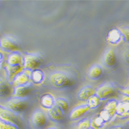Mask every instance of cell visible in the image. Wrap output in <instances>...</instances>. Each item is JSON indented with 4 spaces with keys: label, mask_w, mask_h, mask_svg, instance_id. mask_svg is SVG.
I'll return each mask as SVG.
<instances>
[{
    "label": "cell",
    "mask_w": 129,
    "mask_h": 129,
    "mask_svg": "<svg viewBox=\"0 0 129 129\" xmlns=\"http://www.w3.org/2000/svg\"><path fill=\"white\" fill-rule=\"evenodd\" d=\"M95 93V89L92 86L86 85L82 87L78 91V99L82 102H87V101Z\"/></svg>",
    "instance_id": "obj_13"
},
{
    "label": "cell",
    "mask_w": 129,
    "mask_h": 129,
    "mask_svg": "<svg viewBox=\"0 0 129 129\" xmlns=\"http://www.w3.org/2000/svg\"><path fill=\"white\" fill-rule=\"evenodd\" d=\"M55 98L52 94H44L40 98V105L42 107L49 110L55 105Z\"/></svg>",
    "instance_id": "obj_18"
},
{
    "label": "cell",
    "mask_w": 129,
    "mask_h": 129,
    "mask_svg": "<svg viewBox=\"0 0 129 129\" xmlns=\"http://www.w3.org/2000/svg\"><path fill=\"white\" fill-rule=\"evenodd\" d=\"M91 128V120L88 118H83L81 119L77 124V129Z\"/></svg>",
    "instance_id": "obj_26"
},
{
    "label": "cell",
    "mask_w": 129,
    "mask_h": 129,
    "mask_svg": "<svg viewBox=\"0 0 129 129\" xmlns=\"http://www.w3.org/2000/svg\"><path fill=\"white\" fill-rule=\"evenodd\" d=\"M30 71L23 69L17 74L13 79V85L15 87L26 85L30 82Z\"/></svg>",
    "instance_id": "obj_11"
},
{
    "label": "cell",
    "mask_w": 129,
    "mask_h": 129,
    "mask_svg": "<svg viewBox=\"0 0 129 129\" xmlns=\"http://www.w3.org/2000/svg\"><path fill=\"white\" fill-rule=\"evenodd\" d=\"M82 129H92L91 128H82Z\"/></svg>",
    "instance_id": "obj_34"
},
{
    "label": "cell",
    "mask_w": 129,
    "mask_h": 129,
    "mask_svg": "<svg viewBox=\"0 0 129 129\" xmlns=\"http://www.w3.org/2000/svg\"><path fill=\"white\" fill-rule=\"evenodd\" d=\"M3 60H4V55L2 53L0 52V69H1L2 67Z\"/></svg>",
    "instance_id": "obj_31"
},
{
    "label": "cell",
    "mask_w": 129,
    "mask_h": 129,
    "mask_svg": "<svg viewBox=\"0 0 129 129\" xmlns=\"http://www.w3.org/2000/svg\"><path fill=\"white\" fill-rule=\"evenodd\" d=\"M123 34V40L124 41L129 43V27H124L123 28L120 29Z\"/></svg>",
    "instance_id": "obj_27"
},
{
    "label": "cell",
    "mask_w": 129,
    "mask_h": 129,
    "mask_svg": "<svg viewBox=\"0 0 129 129\" xmlns=\"http://www.w3.org/2000/svg\"><path fill=\"white\" fill-rule=\"evenodd\" d=\"M6 69L7 78L8 79H12L14 78L17 74L23 69V64H18V65L14 66L7 64Z\"/></svg>",
    "instance_id": "obj_22"
},
{
    "label": "cell",
    "mask_w": 129,
    "mask_h": 129,
    "mask_svg": "<svg viewBox=\"0 0 129 129\" xmlns=\"http://www.w3.org/2000/svg\"><path fill=\"white\" fill-rule=\"evenodd\" d=\"M123 58L125 62L129 63V50L126 51L124 53Z\"/></svg>",
    "instance_id": "obj_29"
},
{
    "label": "cell",
    "mask_w": 129,
    "mask_h": 129,
    "mask_svg": "<svg viewBox=\"0 0 129 129\" xmlns=\"http://www.w3.org/2000/svg\"><path fill=\"white\" fill-rule=\"evenodd\" d=\"M118 90V87L114 82H105L95 89V94L102 101L110 99L114 95Z\"/></svg>",
    "instance_id": "obj_4"
},
{
    "label": "cell",
    "mask_w": 129,
    "mask_h": 129,
    "mask_svg": "<svg viewBox=\"0 0 129 129\" xmlns=\"http://www.w3.org/2000/svg\"><path fill=\"white\" fill-rule=\"evenodd\" d=\"M103 73L102 67L98 63L92 65L88 70L87 77L91 80H96L99 79Z\"/></svg>",
    "instance_id": "obj_15"
},
{
    "label": "cell",
    "mask_w": 129,
    "mask_h": 129,
    "mask_svg": "<svg viewBox=\"0 0 129 129\" xmlns=\"http://www.w3.org/2000/svg\"><path fill=\"white\" fill-rule=\"evenodd\" d=\"M91 120L92 129H101L104 127L106 124L105 121L99 116H95Z\"/></svg>",
    "instance_id": "obj_25"
},
{
    "label": "cell",
    "mask_w": 129,
    "mask_h": 129,
    "mask_svg": "<svg viewBox=\"0 0 129 129\" xmlns=\"http://www.w3.org/2000/svg\"><path fill=\"white\" fill-rule=\"evenodd\" d=\"M89 110V107L86 103L81 104L75 106L69 114V119L72 121H78L88 113Z\"/></svg>",
    "instance_id": "obj_9"
},
{
    "label": "cell",
    "mask_w": 129,
    "mask_h": 129,
    "mask_svg": "<svg viewBox=\"0 0 129 129\" xmlns=\"http://www.w3.org/2000/svg\"><path fill=\"white\" fill-rule=\"evenodd\" d=\"M28 101L26 98L14 96L9 99L6 103L7 108L19 114L25 112L28 109Z\"/></svg>",
    "instance_id": "obj_5"
},
{
    "label": "cell",
    "mask_w": 129,
    "mask_h": 129,
    "mask_svg": "<svg viewBox=\"0 0 129 129\" xmlns=\"http://www.w3.org/2000/svg\"><path fill=\"white\" fill-rule=\"evenodd\" d=\"M42 62L43 57L40 53H27L23 59V69L31 71L38 69Z\"/></svg>",
    "instance_id": "obj_3"
},
{
    "label": "cell",
    "mask_w": 129,
    "mask_h": 129,
    "mask_svg": "<svg viewBox=\"0 0 129 129\" xmlns=\"http://www.w3.org/2000/svg\"><path fill=\"white\" fill-rule=\"evenodd\" d=\"M50 82L57 89L67 88L72 85L73 81L68 74L63 71H56L51 74Z\"/></svg>",
    "instance_id": "obj_2"
},
{
    "label": "cell",
    "mask_w": 129,
    "mask_h": 129,
    "mask_svg": "<svg viewBox=\"0 0 129 129\" xmlns=\"http://www.w3.org/2000/svg\"><path fill=\"white\" fill-rule=\"evenodd\" d=\"M123 40V36L121 30L118 28H113L111 29L107 36V41L109 44L116 46Z\"/></svg>",
    "instance_id": "obj_12"
},
{
    "label": "cell",
    "mask_w": 129,
    "mask_h": 129,
    "mask_svg": "<svg viewBox=\"0 0 129 129\" xmlns=\"http://www.w3.org/2000/svg\"><path fill=\"white\" fill-rule=\"evenodd\" d=\"M48 116L50 120L54 122L61 121L64 117V113L55 105L48 111Z\"/></svg>",
    "instance_id": "obj_17"
},
{
    "label": "cell",
    "mask_w": 129,
    "mask_h": 129,
    "mask_svg": "<svg viewBox=\"0 0 129 129\" xmlns=\"http://www.w3.org/2000/svg\"><path fill=\"white\" fill-rule=\"evenodd\" d=\"M30 121L33 127L36 129H43L47 123V118L41 110L37 109L32 113Z\"/></svg>",
    "instance_id": "obj_8"
},
{
    "label": "cell",
    "mask_w": 129,
    "mask_h": 129,
    "mask_svg": "<svg viewBox=\"0 0 129 129\" xmlns=\"http://www.w3.org/2000/svg\"><path fill=\"white\" fill-rule=\"evenodd\" d=\"M32 89V84L29 83L26 85L15 87L13 91L14 96L20 98H26Z\"/></svg>",
    "instance_id": "obj_16"
},
{
    "label": "cell",
    "mask_w": 129,
    "mask_h": 129,
    "mask_svg": "<svg viewBox=\"0 0 129 129\" xmlns=\"http://www.w3.org/2000/svg\"><path fill=\"white\" fill-rule=\"evenodd\" d=\"M0 122L13 129H23V119L20 114L1 104H0Z\"/></svg>",
    "instance_id": "obj_1"
},
{
    "label": "cell",
    "mask_w": 129,
    "mask_h": 129,
    "mask_svg": "<svg viewBox=\"0 0 129 129\" xmlns=\"http://www.w3.org/2000/svg\"><path fill=\"white\" fill-rule=\"evenodd\" d=\"M101 100L95 93L87 101L86 104L89 107L90 110H95L100 105Z\"/></svg>",
    "instance_id": "obj_24"
},
{
    "label": "cell",
    "mask_w": 129,
    "mask_h": 129,
    "mask_svg": "<svg viewBox=\"0 0 129 129\" xmlns=\"http://www.w3.org/2000/svg\"><path fill=\"white\" fill-rule=\"evenodd\" d=\"M7 64L11 66L23 64V60L18 52L11 53L7 58Z\"/></svg>",
    "instance_id": "obj_20"
},
{
    "label": "cell",
    "mask_w": 129,
    "mask_h": 129,
    "mask_svg": "<svg viewBox=\"0 0 129 129\" xmlns=\"http://www.w3.org/2000/svg\"><path fill=\"white\" fill-rule=\"evenodd\" d=\"M0 48L4 52L13 53L19 51L21 46L16 38L7 35L0 38Z\"/></svg>",
    "instance_id": "obj_7"
},
{
    "label": "cell",
    "mask_w": 129,
    "mask_h": 129,
    "mask_svg": "<svg viewBox=\"0 0 129 129\" xmlns=\"http://www.w3.org/2000/svg\"><path fill=\"white\" fill-rule=\"evenodd\" d=\"M55 106L64 113L69 109V102L66 98L59 97L55 100Z\"/></svg>",
    "instance_id": "obj_23"
},
{
    "label": "cell",
    "mask_w": 129,
    "mask_h": 129,
    "mask_svg": "<svg viewBox=\"0 0 129 129\" xmlns=\"http://www.w3.org/2000/svg\"><path fill=\"white\" fill-rule=\"evenodd\" d=\"M116 116L121 119H125L129 117V98L125 97L118 101Z\"/></svg>",
    "instance_id": "obj_10"
},
{
    "label": "cell",
    "mask_w": 129,
    "mask_h": 129,
    "mask_svg": "<svg viewBox=\"0 0 129 129\" xmlns=\"http://www.w3.org/2000/svg\"><path fill=\"white\" fill-rule=\"evenodd\" d=\"M118 102V101L115 99H111L109 100L100 113L99 115L106 123L111 121L114 117L116 116Z\"/></svg>",
    "instance_id": "obj_6"
},
{
    "label": "cell",
    "mask_w": 129,
    "mask_h": 129,
    "mask_svg": "<svg viewBox=\"0 0 129 129\" xmlns=\"http://www.w3.org/2000/svg\"><path fill=\"white\" fill-rule=\"evenodd\" d=\"M116 61V54L113 50L110 49L106 50L102 57V62L107 68H111L114 66Z\"/></svg>",
    "instance_id": "obj_14"
},
{
    "label": "cell",
    "mask_w": 129,
    "mask_h": 129,
    "mask_svg": "<svg viewBox=\"0 0 129 129\" xmlns=\"http://www.w3.org/2000/svg\"><path fill=\"white\" fill-rule=\"evenodd\" d=\"M47 129H57V128L55 127H50L49 128H48Z\"/></svg>",
    "instance_id": "obj_33"
},
{
    "label": "cell",
    "mask_w": 129,
    "mask_h": 129,
    "mask_svg": "<svg viewBox=\"0 0 129 129\" xmlns=\"http://www.w3.org/2000/svg\"><path fill=\"white\" fill-rule=\"evenodd\" d=\"M125 126L127 127V128L129 129V120L125 123Z\"/></svg>",
    "instance_id": "obj_32"
},
{
    "label": "cell",
    "mask_w": 129,
    "mask_h": 129,
    "mask_svg": "<svg viewBox=\"0 0 129 129\" xmlns=\"http://www.w3.org/2000/svg\"><path fill=\"white\" fill-rule=\"evenodd\" d=\"M45 74L41 70L36 69L30 72V80L34 83L39 85L44 82Z\"/></svg>",
    "instance_id": "obj_19"
},
{
    "label": "cell",
    "mask_w": 129,
    "mask_h": 129,
    "mask_svg": "<svg viewBox=\"0 0 129 129\" xmlns=\"http://www.w3.org/2000/svg\"><path fill=\"white\" fill-rule=\"evenodd\" d=\"M120 93L123 94L125 97L129 98V86H127L120 90Z\"/></svg>",
    "instance_id": "obj_28"
},
{
    "label": "cell",
    "mask_w": 129,
    "mask_h": 129,
    "mask_svg": "<svg viewBox=\"0 0 129 129\" xmlns=\"http://www.w3.org/2000/svg\"><path fill=\"white\" fill-rule=\"evenodd\" d=\"M110 129H124L123 127L120 125H115L112 126Z\"/></svg>",
    "instance_id": "obj_30"
},
{
    "label": "cell",
    "mask_w": 129,
    "mask_h": 129,
    "mask_svg": "<svg viewBox=\"0 0 129 129\" xmlns=\"http://www.w3.org/2000/svg\"><path fill=\"white\" fill-rule=\"evenodd\" d=\"M10 86L2 78H0V97H6L12 93Z\"/></svg>",
    "instance_id": "obj_21"
}]
</instances>
